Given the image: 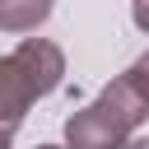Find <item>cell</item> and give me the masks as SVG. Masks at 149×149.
Returning a JSON list of instances; mask_svg holds the SVG:
<instances>
[{"label":"cell","instance_id":"9","mask_svg":"<svg viewBox=\"0 0 149 149\" xmlns=\"http://www.w3.org/2000/svg\"><path fill=\"white\" fill-rule=\"evenodd\" d=\"M0 149H9V135H0Z\"/></svg>","mask_w":149,"mask_h":149},{"label":"cell","instance_id":"4","mask_svg":"<svg viewBox=\"0 0 149 149\" xmlns=\"http://www.w3.org/2000/svg\"><path fill=\"white\" fill-rule=\"evenodd\" d=\"M98 102H102V107H107L112 116H121L130 135H135V130H140V126L149 121V98H144V93H140V88H135V84H130L126 74H116V79H112V84H107V88L98 93Z\"/></svg>","mask_w":149,"mask_h":149},{"label":"cell","instance_id":"8","mask_svg":"<svg viewBox=\"0 0 149 149\" xmlns=\"http://www.w3.org/2000/svg\"><path fill=\"white\" fill-rule=\"evenodd\" d=\"M121 149H149V135H130V140H126Z\"/></svg>","mask_w":149,"mask_h":149},{"label":"cell","instance_id":"2","mask_svg":"<svg viewBox=\"0 0 149 149\" xmlns=\"http://www.w3.org/2000/svg\"><path fill=\"white\" fill-rule=\"evenodd\" d=\"M126 140H130L126 121L112 116L98 98H93L88 107H79V112L65 121V149H121Z\"/></svg>","mask_w":149,"mask_h":149},{"label":"cell","instance_id":"1","mask_svg":"<svg viewBox=\"0 0 149 149\" xmlns=\"http://www.w3.org/2000/svg\"><path fill=\"white\" fill-rule=\"evenodd\" d=\"M9 56H14V65L23 70L33 98H47V93H56V88L65 84V51H61L56 42H47V37H23Z\"/></svg>","mask_w":149,"mask_h":149},{"label":"cell","instance_id":"3","mask_svg":"<svg viewBox=\"0 0 149 149\" xmlns=\"http://www.w3.org/2000/svg\"><path fill=\"white\" fill-rule=\"evenodd\" d=\"M33 102L37 98H33L28 79H23V70L14 65V56H0V135H14Z\"/></svg>","mask_w":149,"mask_h":149},{"label":"cell","instance_id":"10","mask_svg":"<svg viewBox=\"0 0 149 149\" xmlns=\"http://www.w3.org/2000/svg\"><path fill=\"white\" fill-rule=\"evenodd\" d=\"M37 149H61V144H37Z\"/></svg>","mask_w":149,"mask_h":149},{"label":"cell","instance_id":"5","mask_svg":"<svg viewBox=\"0 0 149 149\" xmlns=\"http://www.w3.org/2000/svg\"><path fill=\"white\" fill-rule=\"evenodd\" d=\"M56 0H0V28L5 33H33L51 19Z\"/></svg>","mask_w":149,"mask_h":149},{"label":"cell","instance_id":"6","mask_svg":"<svg viewBox=\"0 0 149 149\" xmlns=\"http://www.w3.org/2000/svg\"><path fill=\"white\" fill-rule=\"evenodd\" d=\"M121 74H126V79H130V84H135V88L149 98V51H144V56H135V61H130Z\"/></svg>","mask_w":149,"mask_h":149},{"label":"cell","instance_id":"7","mask_svg":"<svg viewBox=\"0 0 149 149\" xmlns=\"http://www.w3.org/2000/svg\"><path fill=\"white\" fill-rule=\"evenodd\" d=\"M130 19H135L140 33H149V0H135V5H130Z\"/></svg>","mask_w":149,"mask_h":149}]
</instances>
